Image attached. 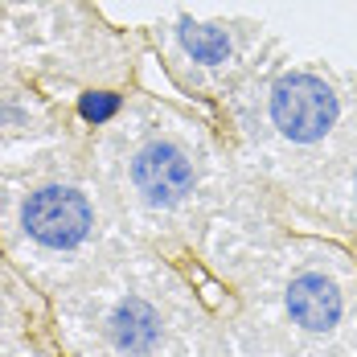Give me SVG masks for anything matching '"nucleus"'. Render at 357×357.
Returning <instances> with one entry per match:
<instances>
[{
    "label": "nucleus",
    "mask_w": 357,
    "mask_h": 357,
    "mask_svg": "<svg viewBox=\"0 0 357 357\" xmlns=\"http://www.w3.org/2000/svg\"><path fill=\"white\" fill-rule=\"evenodd\" d=\"M345 95L324 70L312 66H287L263 86V111L271 132L287 144H321L341 123Z\"/></svg>",
    "instance_id": "f03ea898"
},
{
    "label": "nucleus",
    "mask_w": 357,
    "mask_h": 357,
    "mask_svg": "<svg viewBox=\"0 0 357 357\" xmlns=\"http://www.w3.org/2000/svg\"><path fill=\"white\" fill-rule=\"evenodd\" d=\"M123 173H128L132 193L148 210H177L197 185V165H193L189 148L173 136H160V132L144 136L128 152Z\"/></svg>",
    "instance_id": "20e7f679"
},
{
    "label": "nucleus",
    "mask_w": 357,
    "mask_h": 357,
    "mask_svg": "<svg viewBox=\"0 0 357 357\" xmlns=\"http://www.w3.org/2000/svg\"><path fill=\"white\" fill-rule=\"evenodd\" d=\"M103 333H107L115 354L152 357L160 349V341H165V321H160V312H156V304L148 296L128 291V296H119L111 304L107 321H103Z\"/></svg>",
    "instance_id": "39448f33"
},
{
    "label": "nucleus",
    "mask_w": 357,
    "mask_h": 357,
    "mask_svg": "<svg viewBox=\"0 0 357 357\" xmlns=\"http://www.w3.org/2000/svg\"><path fill=\"white\" fill-rule=\"evenodd\" d=\"M95 226H99V214H95L91 189L62 177L33 181V185L21 189L17 230L29 247L62 259V255H74V250L86 247Z\"/></svg>",
    "instance_id": "7ed1b4c3"
},
{
    "label": "nucleus",
    "mask_w": 357,
    "mask_h": 357,
    "mask_svg": "<svg viewBox=\"0 0 357 357\" xmlns=\"http://www.w3.org/2000/svg\"><path fill=\"white\" fill-rule=\"evenodd\" d=\"M354 193H357V169H354Z\"/></svg>",
    "instance_id": "1a4fd4ad"
},
{
    "label": "nucleus",
    "mask_w": 357,
    "mask_h": 357,
    "mask_svg": "<svg viewBox=\"0 0 357 357\" xmlns=\"http://www.w3.org/2000/svg\"><path fill=\"white\" fill-rule=\"evenodd\" d=\"M123 111H128V91H123L119 82H95V86H82V91L74 95V119H78L86 132L111 128Z\"/></svg>",
    "instance_id": "0eeeda50"
},
{
    "label": "nucleus",
    "mask_w": 357,
    "mask_h": 357,
    "mask_svg": "<svg viewBox=\"0 0 357 357\" xmlns=\"http://www.w3.org/2000/svg\"><path fill=\"white\" fill-rule=\"evenodd\" d=\"M284 308L287 317L300 324L304 333H333L341 324V312H345V300L337 284L321 275V271H300L284 291Z\"/></svg>",
    "instance_id": "423d86ee"
},
{
    "label": "nucleus",
    "mask_w": 357,
    "mask_h": 357,
    "mask_svg": "<svg viewBox=\"0 0 357 357\" xmlns=\"http://www.w3.org/2000/svg\"><path fill=\"white\" fill-rule=\"evenodd\" d=\"M144 41L160 54V62L169 74L181 66L189 70L193 82L202 78H222V74L243 70L250 58V41H255V25H238V21H193V17H177L169 25H152L144 29Z\"/></svg>",
    "instance_id": "f257e3e1"
},
{
    "label": "nucleus",
    "mask_w": 357,
    "mask_h": 357,
    "mask_svg": "<svg viewBox=\"0 0 357 357\" xmlns=\"http://www.w3.org/2000/svg\"><path fill=\"white\" fill-rule=\"evenodd\" d=\"M17 4H21V0H0V21H4V17H8V13L17 8Z\"/></svg>",
    "instance_id": "6e6552de"
}]
</instances>
